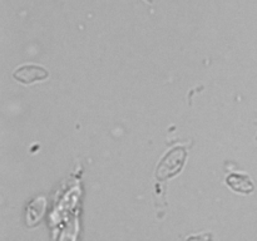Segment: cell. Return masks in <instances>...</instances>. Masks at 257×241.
I'll return each mask as SVG.
<instances>
[{"label":"cell","mask_w":257,"mask_h":241,"mask_svg":"<svg viewBox=\"0 0 257 241\" xmlns=\"http://www.w3.org/2000/svg\"><path fill=\"white\" fill-rule=\"evenodd\" d=\"M13 77L22 84H33L42 82L49 77V72L44 67L37 64H24L18 67L13 73Z\"/></svg>","instance_id":"cell-1"},{"label":"cell","mask_w":257,"mask_h":241,"mask_svg":"<svg viewBox=\"0 0 257 241\" xmlns=\"http://www.w3.org/2000/svg\"><path fill=\"white\" fill-rule=\"evenodd\" d=\"M227 185L235 192L250 193L253 191L252 180L245 173H232L227 177Z\"/></svg>","instance_id":"cell-2"},{"label":"cell","mask_w":257,"mask_h":241,"mask_svg":"<svg viewBox=\"0 0 257 241\" xmlns=\"http://www.w3.org/2000/svg\"><path fill=\"white\" fill-rule=\"evenodd\" d=\"M147 3H152V0H146Z\"/></svg>","instance_id":"cell-3"}]
</instances>
